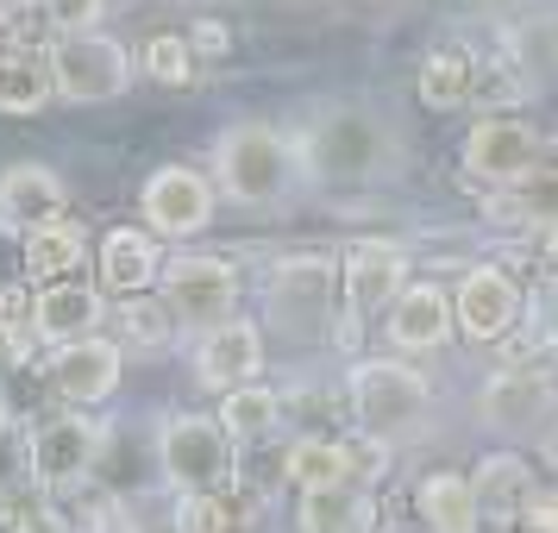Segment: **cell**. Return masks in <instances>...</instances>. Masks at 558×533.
Segmentation results:
<instances>
[{"instance_id": "6da1fadb", "label": "cell", "mask_w": 558, "mask_h": 533, "mask_svg": "<svg viewBox=\"0 0 558 533\" xmlns=\"http://www.w3.org/2000/svg\"><path fill=\"white\" fill-rule=\"evenodd\" d=\"M302 182V157L295 138L264 120H239L214 138V189L232 195L239 207H277L289 202V189Z\"/></svg>"}, {"instance_id": "7a4b0ae2", "label": "cell", "mask_w": 558, "mask_h": 533, "mask_svg": "<svg viewBox=\"0 0 558 533\" xmlns=\"http://www.w3.org/2000/svg\"><path fill=\"white\" fill-rule=\"evenodd\" d=\"M345 396H352L357 433L377 439V446H396L408 433H421L433 408V389L421 371H408L402 358H357L352 377H345Z\"/></svg>"}, {"instance_id": "3957f363", "label": "cell", "mask_w": 558, "mask_h": 533, "mask_svg": "<svg viewBox=\"0 0 558 533\" xmlns=\"http://www.w3.org/2000/svg\"><path fill=\"white\" fill-rule=\"evenodd\" d=\"M232 446L214 414H170L157 427V471L177 496H220L232 483Z\"/></svg>"}, {"instance_id": "277c9868", "label": "cell", "mask_w": 558, "mask_h": 533, "mask_svg": "<svg viewBox=\"0 0 558 533\" xmlns=\"http://www.w3.org/2000/svg\"><path fill=\"white\" fill-rule=\"evenodd\" d=\"M332 295H339V264L320 252L282 257L270 282H264V320L282 339H320L332 320Z\"/></svg>"}, {"instance_id": "5b68a950", "label": "cell", "mask_w": 558, "mask_h": 533, "mask_svg": "<svg viewBox=\"0 0 558 533\" xmlns=\"http://www.w3.org/2000/svg\"><path fill=\"white\" fill-rule=\"evenodd\" d=\"M45 70H51V88L63 95V101H113V95H126L132 82V57L126 45L113 38V32H57L51 57H45Z\"/></svg>"}, {"instance_id": "8992f818", "label": "cell", "mask_w": 558, "mask_h": 533, "mask_svg": "<svg viewBox=\"0 0 558 533\" xmlns=\"http://www.w3.org/2000/svg\"><path fill=\"white\" fill-rule=\"evenodd\" d=\"M107 452V427L88 421L82 408H57L26 433V477L38 489H76Z\"/></svg>"}, {"instance_id": "52a82bcc", "label": "cell", "mask_w": 558, "mask_h": 533, "mask_svg": "<svg viewBox=\"0 0 558 533\" xmlns=\"http://www.w3.org/2000/svg\"><path fill=\"white\" fill-rule=\"evenodd\" d=\"M157 302L170 307L177 327H195V332L220 327L239 307V270H232L227 257L177 252V257H163V270H157Z\"/></svg>"}, {"instance_id": "ba28073f", "label": "cell", "mask_w": 558, "mask_h": 533, "mask_svg": "<svg viewBox=\"0 0 558 533\" xmlns=\"http://www.w3.org/2000/svg\"><path fill=\"white\" fill-rule=\"evenodd\" d=\"M295 157H302V177L364 182L383 170V132L371 113H327L307 126V138H295Z\"/></svg>"}, {"instance_id": "9c48e42d", "label": "cell", "mask_w": 558, "mask_h": 533, "mask_svg": "<svg viewBox=\"0 0 558 533\" xmlns=\"http://www.w3.org/2000/svg\"><path fill=\"white\" fill-rule=\"evenodd\" d=\"M214 202H220L214 177H202L195 163H163L138 189V220L151 239H195L214 227Z\"/></svg>"}, {"instance_id": "30bf717a", "label": "cell", "mask_w": 558, "mask_h": 533, "mask_svg": "<svg viewBox=\"0 0 558 533\" xmlns=\"http://www.w3.org/2000/svg\"><path fill=\"white\" fill-rule=\"evenodd\" d=\"M464 170L483 182V189H521L539 170V132L514 113H496V120H477L471 138H464Z\"/></svg>"}, {"instance_id": "8fae6325", "label": "cell", "mask_w": 558, "mask_h": 533, "mask_svg": "<svg viewBox=\"0 0 558 533\" xmlns=\"http://www.w3.org/2000/svg\"><path fill=\"white\" fill-rule=\"evenodd\" d=\"M452 327L471 346H502L508 332L521 327V289H514V277L496 270V264H471L452 289Z\"/></svg>"}, {"instance_id": "7c38bea8", "label": "cell", "mask_w": 558, "mask_h": 533, "mask_svg": "<svg viewBox=\"0 0 558 533\" xmlns=\"http://www.w3.org/2000/svg\"><path fill=\"white\" fill-rule=\"evenodd\" d=\"M51 396L63 408H101L120 377H126V352L107 339V332H88V339H70V346H57L51 352Z\"/></svg>"}, {"instance_id": "4fadbf2b", "label": "cell", "mask_w": 558, "mask_h": 533, "mask_svg": "<svg viewBox=\"0 0 558 533\" xmlns=\"http://www.w3.org/2000/svg\"><path fill=\"white\" fill-rule=\"evenodd\" d=\"M408 282V252L396 239H357L352 252L339 257V295H345V314L357 320H371L383 307L402 295Z\"/></svg>"}, {"instance_id": "5bb4252c", "label": "cell", "mask_w": 558, "mask_h": 533, "mask_svg": "<svg viewBox=\"0 0 558 533\" xmlns=\"http://www.w3.org/2000/svg\"><path fill=\"white\" fill-rule=\"evenodd\" d=\"M257 371H264V327L257 320H220V327H202V339H195V383L202 389H245V383H257Z\"/></svg>"}, {"instance_id": "9a60e30c", "label": "cell", "mask_w": 558, "mask_h": 533, "mask_svg": "<svg viewBox=\"0 0 558 533\" xmlns=\"http://www.w3.org/2000/svg\"><path fill=\"white\" fill-rule=\"evenodd\" d=\"M383 332L396 352H439L452 339V295L439 282H402V295L383 307Z\"/></svg>"}, {"instance_id": "2e32d148", "label": "cell", "mask_w": 558, "mask_h": 533, "mask_svg": "<svg viewBox=\"0 0 558 533\" xmlns=\"http://www.w3.org/2000/svg\"><path fill=\"white\" fill-rule=\"evenodd\" d=\"M101 320H107V302H101L95 282L57 277V282H45V289L32 295V332H38L45 346L88 339V332H101Z\"/></svg>"}, {"instance_id": "e0dca14e", "label": "cell", "mask_w": 558, "mask_h": 533, "mask_svg": "<svg viewBox=\"0 0 558 533\" xmlns=\"http://www.w3.org/2000/svg\"><path fill=\"white\" fill-rule=\"evenodd\" d=\"M63 202H70V189H63V177H57L51 163L26 157V163L0 170V227H7V232L45 227V220L63 214Z\"/></svg>"}, {"instance_id": "ac0fdd59", "label": "cell", "mask_w": 558, "mask_h": 533, "mask_svg": "<svg viewBox=\"0 0 558 533\" xmlns=\"http://www.w3.org/2000/svg\"><path fill=\"white\" fill-rule=\"evenodd\" d=\"M295 528L302 533H377V496H371V483H352V477L302 489Z\"/></svg>"}, {"instance_id": "d6986e66", "label": "cell", "mask_w": 558, "mask_h": 533, "mask_svg": "<svg viewBox=\"0 0 558 533\" xmlns=\"http://www.w3.org/2000/svg\"><path fill=\"white\" fill-rule=\"evenodd\" d=\"M157 270H163V245H157L145 227H113L101 239V289L107 295H145L157 289Z\"/></svg>"}, {"instance_id": "ffe728a7", "label": "cell", "mask_w": 558, "mask_h": 533, "mask_svg": "<svg viewBox=\"0 0 558 533\" xmlns=\"http://www.w3.org/2000/svg\"><path fill=\"white\" fill-rule=\"evenodd\" d=\"M546 408H553V383L539 371H527V364H508V371H496L483 383V421H496V427L546 421Z\"/></svg>"}, {"instance_id": "44dd1931", "label": "cell", "mask_w": 558, "mask_h": 533, "mask_svg": "<svg viewBox=\"0 0 558 533\" xmlns=\"http://www.w3.org/2000/svg\"><path fill=\"white\" fill-rule=\"evenodd\" d=\"M414 508L427 533H477L483 528V508H477V489L464 471H433L421 489H414Z\"/></svg>"}, {"instance_id": "7402d4cb", "label": "cell", "mask_w": 558, "mask_h": 533, "mask_svg": "<svg viewBox=\"0 0 558 533\" xmlns=\"http://www.w3.org/2000/svg\"><path fill=\"white\" fill-rule=\"evenodd\" d=\"M214 421L227 427L232 446H264L282 421V402H277V389L245 383V389H227V396H220V414H214Z\"/></svg>"}, {"instance_id": "603a6c76", "label": "cell", "mask_w": 558, "mask_h": 533, "mask_svg": "<svg viewBox=\"0 0 558 533\" xmlns=\"http://www.w3.org/2000/svg\"><path fill=\"white\" fill-rule=\"evenodd\" d=\"M471 489H477V508H483V521L496 514V521H508L514 508L533 496V471H527V458H514V452H496V458H483L477 471H471Z\"/></svg>"}, {"instance_id": "cb8c5ba5", "label": "cell", "mask_w": 558, "mask_h": 533, "mask_svg": "<svg viewBox=\"0 0 558 533\" xmlns=\"http://www.w3.org/2000/svg\"><path fill=\"white\" fill-rule=\"evenodd\" d=\"M20 239H26V270L38 282H57V277H70V270H82V252H88L82 227H70L63 214H57V220H45V227L20 232Z\"/></svg>"}, {"instance_id": "d4e9b609", "label": "cell", "mask_w": 558, "mask_h": 533, "mask_svg": "<svg viewBox=\"0 0 558 533\" xmlns=\"http://www.w3.org/2000/svg\"><path fill=\"white\" fill-rule=\"evenodd\" d=\"M471 95H477V63L464 51H433L427 63H421V101H427L433 113L471 107Z\"/></svg>"}, {"instance_id": "484cf974", "label": "cell", "mask_w": 558, "mask_h": 533, "mask_svg": "<svg viewBox=\"0 0 558 533\" xmlns=\"http://www.w3.org/2000/svg\"><path fill=\"white\" fill-rule=\"evenodd\" d=\"M352 477V446L345 439H320V433H307L289 446V483L295 489H320V483H345Z\"/></svg>"}, {"instance_id": "4316f807", "label": "cell", "mask_w": 558, "mask_h": 533, "mask_svg": "<svg viewBox=\"0 0 558 533\" xmlns=\"http://www.w3.org/2000/svg\"><path fill=\"white\" fill-rule=\"evenodd\" d=\"M51 70L45 57H26V51H0V113H38L51 101Z\"/></svg>"}, {"instance_id": "83f0119b", "label": "cell", "mask_w": 558, "mask_h": 533, "mask_svg": "<svg viewBox=\"0 0 558 533\" xmlns=\"http://www.w3.org/2000/svg\"><path fill=\"white\" fill-rule=\"evenodd\" d=\"M120 332H126L132 346H170L177 339V320H170V307L163 302H145V295H126V307H120Z\"/></svg>"}, {"instance_id": "f1b7e54d", "label": "cell", "mask_w": 558, "mask_h": 533, "mask_svg": "<svg viewBox=\"0 0 558 533\" xmlns=\"http://www.w3.org/2000/svg\"><path fill=\"white\" fill-rule=\"evenodd\" d=\"M145 70H151V82H163V88H182V82L195 76L189 38H151V45H145Z\"/></svg>"}, {"instance_id": "f546056e", "label": "cell", "mask_w": 558, "mask_h": 533, "mask_svg": "<svg viewBox=\"0 0 558 533\" xmlns=\"http://www.w3.org/2000/svg\"><path fill=\"white\" fill-rule=\"evenodd\" d=\"M20 477H26V433L0 414V502L20 489Z\"/></svg>"}, {"instance_id": "4dcf8cb0", "label": "cell", "mask_w": 558, "mask_h": 533, "mask_svg": "<svg viewBox=\"0 0 558 533\" xmlns=\"http://www.w3.org/2000/svg\"><path fill=\"white\" fill-rule=\"evenodd\" d=\"M45 13H51L57 32H95L107 13V0H38Z\"/></svg>"}, {"instance_id": "1f68e13d", "label": "cell", "mask_w": 558, "mask_h": 533, "mask_svg": "<svg viewBox=\"0 0 558 533\" xmlns=\"http://www.w3.org/2000/svg\"><path fill=\"white\" fill-rule=\"evenodd\" d=\"M521 314L533 320V332H539L546 346H558V277H546V282H539V289H533V302L521 307Z\"/></svg>"}, {"instance_id": "d6a6232c", "label": "cell", "mask_w": 558, "mask_h": 533, "mask_svg": "<svg viewBox=\"0 0 558 533\" xmlns=\"http://www.w3.org/2000/svg\"><path fill=\"white\" fill-rule=\"evenodd\" d=\"M177 533H227L220 496H182V521H177Z\"/></svg>"}, {"instance_id": "836d02e7", "label": "cell", "mask_w": 558, "mask_h": 533, "mask_svg": "<svg viewBox=\"0 0 558 533\" xmlns=\"http://www.w3.org/2000/svg\"><path fill=\"white\" fill-rule=\"evenodd\" d=\"M514 514H521V533H558V489H533Z\"/></svg>"}, {"instance_id": "e575fe53", "label": "cell", "mask_w": 558, "mask_h": 533, "mask_svg": "<svg viewBox=\"0 0 558 533\" xmlns=\"http://www.w3.org/2000/svg\"><path fill=\"white\" fill-rule=\"evenodd\" d=\"M13 533H70V521H63V508H51V502H26L20 521H13Z\"/></svg>"}, {"instance_id": "d590c367", "label": "cell", "mask_w": 558, "mask_h": 533, "mask_svg": "<svg viewBox=\"0 0 558 533\" xmlns=\"http://www.w3.org/2000/svg\"><path fill=\"white\" fill-rule=\"evenodd\" d=\"M13 371H26V332L0 320V377H13Z\"/></svg>"}, {"instance_id": "8d00e7d4", "label": "cell", "mask_w": 558, "mask_h": 533, "mask_svg": "<svg viewBox=\"0 0 558 533\" xmlns=\"http://www.w3.org/2000/svg\"><path fill=\"white\" fill-rule=\"evenodd\" d=\"M189 51L220 57V51H227V26H214V20H207V26H195V38H189Z\"/></svg>"}, {"instance_id": "74e56055", "label": "cell", "mask_w": 558, "mask_h": 533, "mask_svg": "<svg viewBox=\"0 0 558 533\" xmlns=\"http://www.w3.org/2000/svg\"><path fill=\"white\" fill-rule=\"evenodd\" d=\"M38 0H0V20H26Z\"/></svg>"}, {"instance_id": "f35d334b", "label": "cell", "mask_w": 558, "mask_h": 533, "mask_svg": "<svg viewBox=\"0 0 558 533\" xmlns=\"http://www.w3.org/2000/svg\"><path fill=\"white\" fill-rule=\"evenodd\" d=\"M546 252L558 257V214H553V220H546Z\"/></svg>"}, {"instance_id": "ab89813d", "label": "cell", "mask_w": 558, "mask_h": 533, "mask_svg": "<svg viewBox=\"0 0 558 533\" xmlns=\"http://www.w3.org/2000/svg\"><path fill=\"white\" fill-rule=\"evenodd\" d=\"M546 458H553V464H558V427L546 433Z\"/></svg>"}, {"instance_id": "60d3db41", "label": "cell", "mask_w": 558, "mask_h": 533, "mask_svg": "<svg viewBox=\"0 0 558 533\" xmlns=\"http://www.w3.org/2000/svg\"><path fill=\"white\" fill-rule=\"evenodd\" d=\"M377 533H383V528H377Z\"/></svg>"}]
</instances>
